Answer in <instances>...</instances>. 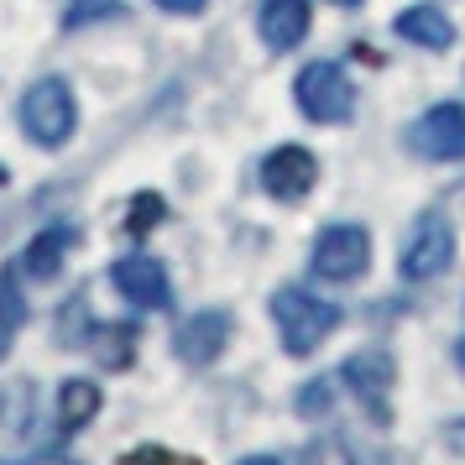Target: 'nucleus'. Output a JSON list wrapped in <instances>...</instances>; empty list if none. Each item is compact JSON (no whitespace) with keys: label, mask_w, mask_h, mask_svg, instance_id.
<instances>
[{"label":"nucleus","mask_w":465,"mask_h":465,"mask_svg":"<svg viewBox=\"0 0 465 465\" xmlns=\"http://www.w3.org/2000/svg\"><path fill=\"white\" fill-rule=\"evenodd\" d=\"M84 345L94 351V361L105 366V371H121V366H131V345H136V330L131 324H89Z\"/></svg>","instance_id":"4468645a"},{"label":"nucleus","mask_w":465,"mask_h":465,"mask_svg":"<svg viewBox=\"0 0 465 465\" xmlns=\"http://www.w3.org/2000/svg\"><path fill=\"white\" fill-rule=\"evenodd\" d=\"M5 345H11V324H5V314H0V356H5Z\"/></svg>","instance_id":"412c9836"},{"label":"nucleus","mask_w":465,"mask_h":465,"mask_svg":"<svg viewBox=\"0 0 465 465\" xmlns=\"http://www.w3.org/2000/svg\"><path fill=\"white\" fill-rule=\"evenodd\" d=\"M392 32H398L402 43L429 47V53H440V47L455 43V26H450V16H444L440 5H408L398 22H392Z\"/></svg>","instance_id":"f8f14e48"},{"label":"nucleus","mask_w":465,"mask_h":465,"mask_svg":"<svg viewBox=\"0 0 465 465\" xmlns=\"http://www.w3.org/2000/svg\"><path fill=\"white\" fill-rule=\"evenodd\" d=\"M0 314H5V324H11V330L26 319V303H22V293H16V277H11V272L0 277Z\"/></svg>","instance_id":"6ab92c4d"},{"label":"nucleus","mask_w":465,"mask_h":465,"mask_svg":"<svg viewBox=\"0 0 465 465\" xmlns=\"http://www.w3.org/2000/svg\"><path fill=\"white\" fill-rule=\"evenodd\" d=\"M110 282H115L136 309H168L173 303V282H168V272H163V262H152V256H121V262L110 267Z\"/></svg>","instance_id":"9d476101"},{"label":"nucleus","mask_w":465,"mask_h":465,"mask_svg":"<svg viewBox=\"0 0 465 465\" xmlns=\"http://www.w3.org/2000/svg\"><path fill=\"white\" fill-rule=\"evenodd\" d=\"M408 142L429 163H460L465 157V105H455V100L434 105L429 115H419V126L408 131Z\"/></svg>","instance_id":"423d86ee"},{"label":"nucleus","mask_w":465,"mask_h":465,"mask_svg":"<svg viewBox=\"0 0 465 465\" xmlns=\"http://www.w3.org/2000/svg\"><path fill=\"white\" fill-rule=\"evenodd\" d=\"M231 330H235L231 309H199V314H189L178 324L173 351H178V361H189V366H210L231 345Z\"/></svg>","instance_id":"0eeeda50"},{"label":"nucleus","mask_w":465,"mask_h":465,"mask_svg":"<svg viewBox=\"0 0 465 465\" xmlns=\"http://www.w3.org/2000/svg\"><path fill=\"white\" fill-rule=\"evenodd\" d=\"M293 94H298V110L319 126H345L356 115V84L340 64H309L298 74Z\"/></svg>","instance_id":"7ed1b4c3"},{"label":"nucleus","mask_w":465,"mask_h":465,"mask_svg":"<svg viewBox=\"0 0 465 465\" xmlns=\"http://www.w3.org/2000/svg\"><path fill=\"white\" fill-rule=\"evenodd\" d=\"M319 183V163L309 147H277L267 163H262V189L282 199V204H298V199H309Z\"/></svg>","instance_id":"6e6552de"},{"label":"nucleus","mask_w":465,"mask_h":465,"mask_svg":"<svg viewBox=\"0 0 465 465\" xmlns=\"http://www.w3.org/2000/svg\"><path fill=\"white\" fill-rule=\"evenodd\" d=\"M163 214H168V204H163L157 193H136V199H131V220H126V231H131V235H147L152 225L163 220Z\"/></svg>","instance_id":"dca6fc26"},{"label":"nucleus","mask_w":465,"mask_h":465,"mask_svg":"<svg viewBox=\"0 0 465 465\" xmlns=\"http://www.w3.org/2000/svg\"><path fill=\"white\" fill-rule=\"evenodd\" d=\"M256 32L272 53H288L309 37V0H262L256 11Z\"/></svg>","instance_id":"9b49d317"},{"label":"nucleus","mask_w":465,"mask_h":465,"mask_svg":"<svg viewBox=\"0 0 465 465\" xmlns=\"http://www.w3.org/2000/svg\"><path fill=\"white\" fill-rule=\"evenodd\" d=\"M163 11H173V16H199L204 11V0H157Z\"/></svg>","instance_id":"aec40b11"},{"label":"nucleus","mask_w":465,"mask_h":465,"mask_svg":"<svg viewBox=\"0 0 465 465\" xmlns=\"http://www.w3.org/2000/svg\"><path fill=\"white\" fill-rule=\"evenodd\" d=\"M371 262V235L361 225H330L314 241V272L330 282H356Z\"/></svg>","instance_id":"39448f33"},{"label":"nucleus","mask_w":465,"mask_h":465,"mask_svg":"<svg viewBox=\"0 0 465 465\" xmlns=\"http://www.w3.org/2000/svg\"><path fill=\"white\" fill-rule=\"evenodd\" d=\"M272 319H277V330H282V351H288V356H314L319 345L340 330L335 303L303 293V288H282V293L272 298Z\"/></svg>","instance_id":"f257e3e1"},{"label":"nucleus","mask_w":465,"mask_h":465,"mask_svg":"<svg viewBox=\"0 0 465 465\" xmlns=\"http://www.w3.org/2000/svg\"><path fill=\"white\" fill-rule=\"evenodd\" d=\"M0 465H22V460H0Z\"/></svg>","instance_id":"b1692460"},{"label":"nucleus","mask_w":465,"mask_h":465,"mask_svg":"<svg viewBox=\"0 0 465 465\" xmlns=\"http://www.w3.org/2000/svg\"><path fill=\"white\" fill-rule=\"evenodd\" d=\"M235 465H277L272 455H246V460H235Z\"/></svg>","instance_id":"4be33fe9"},{"label":"nucleus","mask_w":465,"mask_h":465,"mask_svg":"<svg viewBox=\"0 0 465 465\" xmlns=\"http://www.w3.org/2000/svg\"><path fill=\"white\" fill-rule=\"evenodd\" d=\"M121 465H199V460L178 455V450H163V444H136Z\"/></svg>","instance_id":"f3484780"},{"label":"nucleus","mask_w":465,"mask_h":465,"mask_svg":"<svg viewBox=\"0 0 465 465\" xmlns=\"http://www.w3.org/2000/svg\"><path fill=\"white\" fill-rule=\"evenodd\" d=\"M74 121H79V105H74V89H68L64 79H37V84L26 89L22 126L37 147L58 152L68 136H74Z\"/></svg>","instance_id":"f03ea898"},{"label":"nucleus","mask_w":465,"mask_h":465,"mask_svg":"<svg viewBox=\"0 0 465 465\" xmlns=\"http://www.w3.org/2000/svg\"><path fill=\"white\" fill-rule=\"evenodd\" d=\"M330 402H335V387H330V381H309V387L298 392V413H303V419H319V413H330Z\"/></svg>","instance_id":"a211bd4d"},{"label":"nucleus","mask_w":465,"mask_h":465,"mask_svg":"<svg viewBox=\"0 0 465 465\" xmlns=\"http://www.w3.org/2000/svg\"><path fill=\"white\" fill-rule=\"evenodd\" d=\"M79 241V231L74 225H47V231H37V241L26 246V272L37 277V282H47V277H58V267H64V252Z\"/></svg>","instance_id":"ddd939ff"},{"label":"nucleus","mask_w":465,"mask_h":465,"mask_svg":"<svg viewBox=\"0 0 465 465\" xmlns=\"http://www.w3.org/2000/svg\"><path fill=\"white\" fill-rule=\"evenodd\" d=\"M455 262V231H450V220L444 214H419V225L408 235V246H402V277L408 282H429V277H440L444 267Z\"/></svg>","instance_id":"20e7f679"},{"label":"nucleus","mask_w":465,"mask_h":465,"mask_svg":"<svg viewBox=\"0 0 465 465\" xmlns=\"http://www.w3.org/2000/svg\"><path fill=\"white\" fill-rule=\"evenodd\" d=\"M392 377H398V366H392L387 351H361V356H351V361H345V371H340V381H345V387H356V398L377 413V423L392 419V402H387Z\"/></svg>","instance_id":"1a4fd4ad"},{"label":"nucleus","mask_w":465,"mask_h":465,"mask_svg":"<svg viewBox=\"0 0 465 465\" xmlns=\"http://www.w3.org/2000/svg\"><path fill=\"white\" fill-rule=\"evenodd\" d=\"M94 413H100V387L68 377L64 387H58V423H64V429H84Z\"/></svg>","instance_id":"2eb2a0df"},{"label":"nucleus","mask_w":465,"mask_h":465,"mask_svg":"<svg viewBox=\"0 0 465 465\" xmlns=\"http://www.w3.org/2000/svg\"><path fill=\"white\" fill-rule=\"evenodd\" d=\"M335 5H361V0H335Z\"/></svg>","instance_id":"5701e85b"}]
</instances>
